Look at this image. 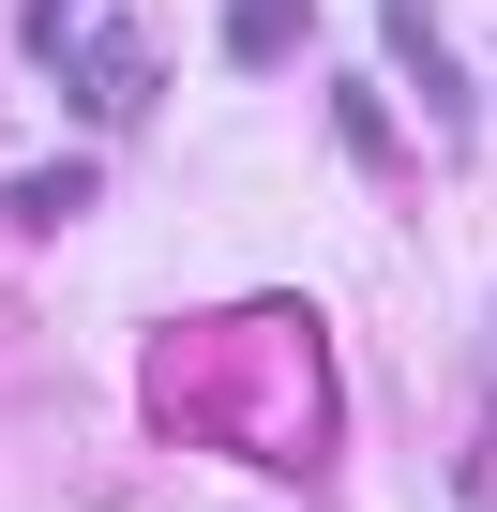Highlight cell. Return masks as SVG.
I'll return each mask as SVG.
<instances>
[{
    "mask_svg": "<svg viewBox=\"0 0 497 512\" xmlns=\"http://www.w3.org/2000/svg\"><path fill=\"white\" fill-rule=\"evenodd\" d=\"M377 46H392V61L422 76V106H437V136L467 151V136H482V106H467V76H452V46H437V0H377Z\"/></svg>",
    "mask_w": 497,
    "mask_h": 512,
    "instance_id": "1",
    "label": "cell"
},
{
    "mask_svg": "<svg viewBox=\"0 0 497 512\" xmlns=\"http://www.w3.org/2000/svg\"><path fill=\"white\" fill-rule=\"evenodd\" d=\"M61 91H76L91 121H121V106L151 91V61H136V31H76V61H61Z\"/></svg>",
    "mask_w": 497,
    "mask_h": 512,
    "instance_id": "2",
    "label": "cell"
},
{
    "mask_svg": "<svg viewBox=\"0 0 497 512\" xmlns=\"http://www.w3.org/2000/svg\"><path fill=\"white\" fill-rule=\"evenodd\" d=\"M317 46V0H226V61H287Z\"/></svg>",
    "mask_w": 497,
    "mask_h": 512,
    "instance_id": "3",
    "label": "cell"
},
{
    "mask_svg": "<svg viewBox=\"0 0 497 512\" xmlns=\"http://www.w3.org/2000/svg\"><path fill=\"white\" fill-rule=\"evenodd\" d=\"M16 31H31V61L61 76V61H76V31H91V0H31V16H16Z\"/></svg>",
    "mask_w": 497,
    "mask_h": 512,
    "instance_id": "4",
    "label": "cell"
}]
</instances>
